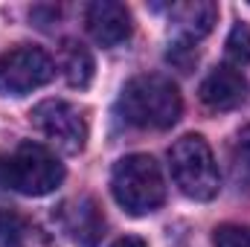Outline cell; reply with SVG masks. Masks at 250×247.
<instances>
[{
  "mask_svg": "<svg viewBox=\"0 0 250 247\" xmlns=\"http://www.w3.org/2000/svg\"><path fill=\"white\" fill-rule=\"evenodd\" d=\"M181 93L175 87L172 79L157 76V73H146V76H134L120 93L117 111L125 123L137 125V128H172L181 117Z\"/></svg>",
  "mask_w": 250,
  "mask_h": 247,
  "instance_id": "obj_1",
  "label": "cell"
},
{
  "mask_svg": "<svg viewBox=\"0 0 250 247\" xmlns=\"http://www.w3.org/2000/svg\"><path fill=\"white\" fill-rule=\"evenodd\" d=\"M201 102L212 111H233L245 102L248 96V82L245 76L230 67V64H221L215 70H209V76L201 82Z\"/></svg>",
  "mask_w": 250,
  "mask_h": 247,
  "instance_id": "obj_9",
  "label": "cell"
},
{
  "mask_svg": "<svg viewBox=\"0 0 250 247\" xmlns=\"http://www.w3.org/2000/svg\"><path fill=\"white\" fill-rule=\"evenodd\" d=\"M59 221L64 233L82 247H96L105 236V218L93 198H73L59 206Z\"/></svg>",
  "mask_w": 250,
  "mask_h": 247,
  "instance_id": "obj_8",
  "label": "cell"
},
{
  "mask_svg": "<svg viewBox=\"0 0 250 247\" xmlns=\"http://www.w3.org/2000/svg\"><path fill=\"white\" fill-rule=\"evenodd\" d=\"M227 59L239 67L250 64V23H236L227 35Z\"/></svg>",
  "mask_w": 250,
  "mask_h": 247,
  "instance_id": "obj_13",
  "label": "cell"
},
{
  "mask_svg": "<svg viewBox=\"0 0 250 247\" xmlns=\"http://www.w3.org/2000/svg\"><path fill=\"white\" fill-rule=\"evenodd\" d=\"M59 67L70 87H87L93 82V56L79 41H64L59 50Z\"/></svg>",
  "mask_w": 250,
  "mask_h": 247,
  "instance_id": "obj_11",
  "label": "cell"
},
{
  "mask_svg": "<svg viewBox=\"0 0 250 247\" xmlns=\"http://www.w3.org/2000/svg\"><path fill=\"white\" fill-rule=\"evenodd\" d=\"M169 166L178 189L195 201H212L218 195V163L212 157L209 143L201 134H184L169 148Z\"/></svg>",
  "mask_w": 250,
  "mask_h": 247,
  "instance_id": "obj_4",
  "label": "cell"
},
{
  "mask_svg": "<svg viewBox=\"0 0 250 247\" xmlns=\"http://www.w3.org/2000/svg\"><path fill=\"white\" fill-rule=\"evenodd\" d=\"M29 239V224L15 209H0V247H23Z\"/></svg>",
  "mask_w": 250,
  "mask_h": 247,
  "instance_id": "obj_12",
  "label": "cell"
},
{
  "mask_svg": "<svg viewBox=\"0 0 250 247\" xmlns=\"http://www.w3.org/2000/svg\"><path fill=\"white\" fill-rule=\"evenodd\" d=\"M111 192L131 215H148L166 201L160 166L151 154H128L111 172Z\"/></svg>",
  "mask_w": 250,
  "mask_h": 247,
  "instance_id": "obj_3",
  "label": "cell"
},
{
  "mask_svg": "<svg viewBox=\"0 0 250 247\" xmlns=\"http://www.w3.org/2000/svg\"><path fill=\"white\" fill-rule=\"evenodd\" d=\"M111 247H146V242L137 239V236H125V239H117Z\"/></svg>",
  "mask_w": 250,
  "mask_h": 247,
  "instance_id": "obj_16",
  "label": "cell"
},
{
  "mask_svg": "<svg viewBox=\"0 0 250 247\" xmlns=\"http://www.w3.org/2000/svg\"><path fill=\"white\" fill-rule=\"evenodd\" d=\"M35 128L64 154H79L87 140V125L76 105L64 99H44L32 111Z\"/></svg>",
  "mask_w": 250,
  "mask_h": 247,
  "instance_id": "obj_6",
  "label": "cell"
},
{
  "mask_svg": "<svg viewBox=\"0 0 250 247\" xmlns=\"http://www.w3.org/2000/svg\"><path fill=\"white\" fill-rule=\"evenodd\" d=\"M212 245L215 247H250V227L242 224H221L212 233Z\"/></svg>",
  "mask_w": 250,
  "mask_h": 247,
  "instance_id": "obj_14",
  "label": "cell"
},
{
  "mask_svg": "<svg viewBox=\"0 0 250 247\" xmlns=\"http://www.w3.org/2000/svg\"><path fill=\"white\" fill-rule=\"evenodd\" d=\"M233 154H236L239 166L250 169V125H245V128L236 134V140H233Z\"/></svg>",
  "mask_w": 250,
  "mask_h": 247,
  "instance_id": "obj_15",
  "label": "cell"
},
{
  "mask_svg": "<svg viewBox=\"0 0 250 247\" xmlns=\"http://www.w3.org/2000/svg\"><path fill=\"white\" fill-rule=\"evenodd\" d=\"M56 76V62L41 47H15L0 56V93L26 96L35 87H44Z\"/></svg>",
  "mask_w": 250,
  "mask_h": 247,
  "instance_id": "obj_5",
  "label": "cell"
},
{
  "mask_svg": "<svg viewBox=\"0 0 250 247\" xmlns=\"http://www.w3.org/2000/svg\"><path fill=\"white\" fill-rule=\"evenodd\" d=\"M169 18L175 23V29L184 35V41L192 44L204 35H209L215 18H218V6L209 0H189V3H175L169 9Z\"/></svg>",
  "mask_w": 250,
  "mask_h": 247,
  "instance_id": "obj_10",
  "label": "cell"
},
{
  "mask_svg": "<svg viewBox=\"0 0 250 247\" xmlns=\"http://www.w3.org/2000/svg\"><path fill=\"white\" fill-rule=\"evenodd\" d=\"M64 181L59 157L32 140H23L12 154H0V189H15L21 195H50Z\"/></svg>",
  "mask_w": 250,
  "mask_h": 247,
  "instance_id": "obj_2",
  "label": "cell"
},
{
  "mask_svg": "<svg viewBox=\"0 0 250 247\" xmlns=\"http://www.w3.org/2000/svg\"><path fill=\"white\" fill-rule=\"evenodd\" d=\"M84 23H87V32L93 35L96 44L102 47H117L131 38V12L125 3L117 0H93L84 12Z\"/></svg>",
  "mask_w": 250,
  "mask_h": 247,
  "instance_id": "obj_7",
  "label": "cell"
}]
</instances>
